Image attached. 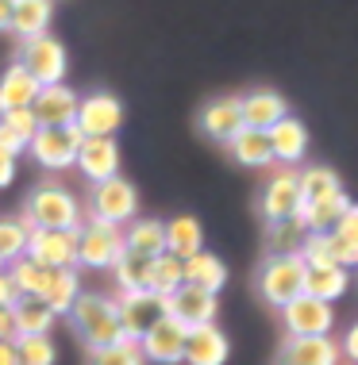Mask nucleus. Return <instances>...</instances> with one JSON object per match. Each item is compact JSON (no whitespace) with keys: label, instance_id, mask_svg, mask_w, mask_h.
I'll return each instance as SVG.
<instances>
[{"label":"nucleus","instance_id":"38","mask_svg":"<svg viewBox=\"0 0 358 365\" xmlns=\"http://www.w3.org/2000/svg\"><path fill=\"white\" fill-rule=\"evenodd\" d=\"M16 358L19 365H54L58 350H54L51 334H31V339H16Z\"/></svg>","mask_w":358,"mask_h":365},{"label":"nucleus","instance_id":"44","mask_svg":"<svg viewBox=\"0 0 358 365\" xmlns=\"http://www.w3.org/2000/svg\"><path fill=\"white\" fill-rule=\"evenodd\" d=\"M339 350H343V358H347V361H354V365H358V323H354L351 331H347V339L339 342Z\"/></svg>","mask_w":358,"mask_h":365},{"label":"nucleus","instance_id":"30","mask_svg":"<svg viewBox=\"0 0 358 365\" xmlns=\"http://www.w3.org/2000/svg\"><path fill=\"white\" fill-rule=\"evenodd\" d=\"M77 296H81V277H77L74 269H54L51 281H46V292L39 296V300H43L54 315H69Z\"/></svg>","mask_w":358,"mask_h":365},{"label":"nucleus","instance_id":"41","mask_svg":"<svg viewBox=\"0 0 358 365\" xmlns=\"http://www.w3.org/2000/svg\"><path fill=\"white\" fill-rule=\"evenodd\" d=\"M89 365H146L139 342H116V346H104V350H93V361Z\"/></svg>","mask_w":358,"mask_h":365},{"label":"nucleus","instance_id":"33","mask_svg":"<svg viewBox=\"0 0 358 365\" xmlns=\"http://www.w3.org/2000/svg\"><path fill=\"white\" fill-rule=\"evenodd\" d=\"M4 273H8V281L16 284L19 296H35L39 300V296L46 292V281H51L54 269H43V265H35L31 258H16V262L4 265Z\"/></svg>","mask_w":358,"mask_h":365},{"label":"nucleus","instance_id":"2","mask_svg":"<svg viewBox=\"0 0 358 365\" xmlns=\"http://www.w3.org/2000/svg\"><path fill=\"white\" fill-rule=\"evenodd\" d=\"M27 231L39 227V231H77L81 227V204L77 196L62 189V185H39V189L27 196V212H24Z\"/></svg>","mask_w":358,"mask_h":365},{"label":"nucleus","instance_id":"12","mask_svg":"<svg viewBox=\"0 0 358 365\" xmlns=\"http://www.w3.org/2000/svg\"><path fill=\"white\" fill-rule=\"evenodd\" d=\"M282 315L289 339H316V334H332L335 327V308L324 300H312V296H297L293 304L282 308Z\"/></svg>","mask_w":358,"mask_h":365},{"label":"nucleus","instance_id":"13","mask_svg":"<svg viewBox=\"0 0 358 365\" xmlns=\"http://www.w3.org/2000/svg\"><path fill=\"white\" fill-rule=\"evenodd\" d=\"M166 315H174L185 327H204V323H216V315H220V296L182 284L174 296H166Z\"/></svg>","mask_w":358,"mask_h":365},{"label":"nucleus","instance_id":"48","mask_svg":"<svg viewBox=\"0 0 358 365\" xmlns=\"http://www.w3.org/2000/svg\"><path fill=\"white\" fill-rule=\"evenodd\" d=\"M12 24V0H0V31H8Z\"/></svg>","mask_w":358,"mask_h":365},{"label":"nucleus","instance_id":"45","mask_svg":"<svg viewBox=\"0 0 358 365\" xmlns=\"http://www.w3.org/2000/svg\"><path fill=\"white\" fill-rule=\"evenodd\" d=\"M0 339L16 342V319H12V308H4V304H0Z\"/></svg>","mask_w":358,"mask_h":365},{"label":"nucleus","instance_id":"15","mask_svg":"<svg viewBox=\"0 0 358 365\" xmlns=\"http://www.w3.org/2000/svg\"><path fill=\"white\" fill-rule=\"evenodd\" d=\"M201 135L204 139H212V143H220L227 146L235 139L239 131H243V112H239V96H216V101H208L201 108Z\"/></svg>","mask_w":358,"mask_h":365},{"label":"nucleus","instance_id":"35","mask_svg":"<svg viewBox=\"0 0 358 365\" xmlns=\"http://www.w3.org/2000/svg\"><path fill=\"white\" fill-rule=\"evenodd\" d=\"M343 185H339V173L327 170V165H308L301 173V196L304 204H316V200H327V196H339Z\"/></svg>","mask_w":358,"mask_h":365},{"label":"nucleus","instance_id":"14","mask_svg":"<svg viewBox=\"0 0 358 365\" xmlns=\"http://www.w3.org/2000/svg\"><path fill=\"white\" fill-rule=\"evenodd\" d=\"M301 204H304V196H301V173L282 170V173H274L270 181H266V189H262V215L270 223L289 220V215H301Z\"/></svg>","mask_w":358,"mask_h":365},{"label":"nucleus","instance_id":"22","mask_svg":"<svg viewBox=\"0 0 358 365\" xmlns=\"http://www.w3.org/2000/svg\"><path fill=\"white\" fill-rule=\"evenodd\" d=\"M39 88H43V85H39L19 62H12L4 73H0V115L16 112V108H31L35 96H39Z\"/></svg>","mask_w":358,"mask_h":365},{"label":"nucleus","instance_id":"49","mask_svg":"<svg viewBox=\"0 0 358 365\" xmlns=\"http://www.w3.org/2000/svg\"><path fill=\"white\" fill-rule=\"evenodd\" d=\"M0 273H4V262H0Z\"/></svg>","mask_w":358,"mask_h":365},{"label":"nucleus","instance_id":"3","mask_svg":"<svg viewBox=\"0 0 358 365\" xmlns=\"http://www.w3.org/2000/svg\"><path fill=\"white\" fill-rule=\"evenodd\" d=\"M304 277L308 265L301 262V254H270L258 269V292H262L266 304L285 308L297 296H304Z\"/></svg>","mask_w":358,"mask_h":365},{"label":"nucleus","instance_id":"31","mask_svg":"<svg viewBox=\"0 0 358 365\" xmlns=\"http://www.w3.org/2000/svg\"><path fill=\"white\" fill-rule=\"evenodd\" d=\"M185 284V269H182V258H174V254H158L151 262V273H146V292L154 296H174L177 289Z\"/></svg>","mask_w":358,"mask_h":365},{"label":"nucleus","instance_id":"19","mask_svg":"<svg viewBox=\"0 0 358 365\" xmlns=\"http://www.w3.org/2000/svg\"><path fill=\"white\" fill-rule=\"evenodd\" d=\"M239 112H243L247 127H254V131H270L277 120L289 115V104H285V96L274 93V88H254V93L239 96Z\"/></svg>","mask_w":358,"mask_h":365},{"label":"nucleus","instance_id":"1","mask_svg":"<svg viewBox=\"0 0 358 365\" xmlns=\"http://www.w3.org/2000/svg\"><path fill=\"white\" fill-rule=\"evenodd\" d=\"M69 319H74L77 334L89 350H104V346H116L124 342V331H119V312H116V300L112 296H101V292H81L69 308Z\"/></svg>","mask_w":358,"mask_h":365},{"label":"nucleus","instance_id":"20","mask_svg":"<svg viewBox=\"0 0 358 365\" xmlns=\"http://www.w3.org/2000/svg\"><path fill=\"white\" fill-rule=\"evenodd\" d=\"M266 139H270L274 162H282V165H297L308 154V127L301 120H293V115L277 120L270 131H266Z\"/></svg>","mask_w":358,"mask_h":365},{"label":"nucleus","instance_id":"36","mask_svg":"<svg viewBox=\"0 0 358 365\" xmlns=\"http://www.w3.org/2000/svg\"><path fill=\"white\" fill-rule=\"evenodd\" d=\"M151 262H154V258H139V254H131V250L119 254L116 265H112V277H116V284H119V292H139V289H146Z\"/></svg>","mask_w":358,"mask_h":365},{"label":"nucleus","instance_id":"46","mask_svg":"<svg viewBox=\"0 0 358 365\" xmlns=\"http://www.w3.org/2000/svg\"><path fill=\"white\" fill-rule=\"evenodd\" d=\"M12 181H16V158L0 154V189H4V185H12Z\"/></svg>","mask_w":358,"mask_h":365},{"label":"nucleus","instance_id":"47","mask_svg":"<svg viewBox=\"0 0 358 365\" xmlns=\"http://www.w3.org/2000/svg\"><path fill=\"white\" fill-rule=\"evenodd\" d=\"M0 365H19V358H16V342H4V339H0Z\"/></svg>","mask_w":358,"mask_h":365},{"label":"nucleus","instance_id":"28","mask_svg":"<svg viewBox=\"0 0 358 365\" xmlns=\"http://www.w3.org/2000/svg\"><path fill=\"white\" fill-rule=\"evenodd\" d=\"M227 150H232V158L239 165H247V170H266V165L274 162L266 131H254V127H243V131L227 143Z\"/></svg>","mask_w":358,"mask_h":365},{"label":"nucleus","instance_id":"23","mask_svg":"<svg viewBox=\"0 0 358 365\" xmlns=\"http://www.w3.org/2000/svg\"><path fill=\"white\" fill-rule=\"evenodd\" d=\"M51 16H54V0H12V24H8V31H16L27 43V38L46 35Z\"/></svg>","mask_w":358,"mask_h":365},{"label":"nucleus","instance_id":"26","mask_svg":"<svg viewBox=\"0 0 358 365\" xmlns=\"http://www.w3.org/2000/svg\"><path fill=\"white\" fill-rule=\"evenodd\" d=\"M12 319H16V339H31V334H51L58 315L35 296H19L12 304Z\"/></svg>","mask_w":358,"mask_h":365},{"label":"nucleus","instance_id":"18","mask_svg":"<svg viewBox=\"0 0 358 365\" xmlns=\"http://www.w3.org/2000/svg\"><path fill=\"white\" fill-rule=\"evenodd\" d=\"M77 170H81L85 181L101 185L108 177H119V146L116 139H81V150H77Z\"/></svg>","mask_w":358,"mask_h":365},{"label":"nucleus","instance_id":"9","mask_svg":"<svg viewBox=\"0 0 358 365\" xmlns=\"http://www.w3.org/2000/svg\"><path fill=\"white\" fill-rule=\"evenodd\" d=\"M19 66H24L39 85H58V81H66L69 58H66V46L58 43V38L39 35V38H27V43H24V51H19Z\"/></svg>","mask_w":358,"mask_h":365},{"label":"nucleus","instance_id":"10","mask_svg":"<svg viewBox=\"0 0 358 365\" xmlns=\"http://www.w3.org/2000/svg\"><path fill=\"white\" fill-rule=\"evenodd\" d=\"M116 312H119V331H124V339L139 342L166 315V300H162V296H154V292H146V289H139V292H124V296H119Z\"/></svg>","mask_w":358,"mask_h":365},{"label":"nucleus","instance_id":"24","mask_svg":"<svg viewBox=\"0 0 358 365\" xmlns=\"http://www.w3.org/2000/svg\"><path fill=\"white\" fill-rule=\"evenodd\" d=\"M166 254H174V258H193L197 250H204V227L201 220H193V215H174V220H166Z\"/></svg>","mask_w":358,"mask_h":365},{"label":"nucleus","instance_id":"32","mask_svg":"<svg viewBox=\"0 0 358 365\" xmlns=\"http://www.w3.org/2000/svg\"><path fill=\"white\" fill-rule=\"evenodd\" d=\"M332 239H335V262L343 269H358V204L343 212V220L332 227Z\"/></svg>","mask_w":358,"mask_h":365},{"label":"nucleus","instance_id":"39","mask_svg":"<svg viewBox=\"0 0 358 365\" xmlns=\"http://www.w3.org/2000/svg\"><path fill=\"white\" fill-rule=\"evenodd\" d=\"M308 235V227L301 223V215H289V220H277L270 223V246L274 254H297V246Z\"/></svg>","mask_w":358,"mask_h":365},{"label":"nucleus","instance_id":"37","mask_svg":"<svg viewBox=\"0 0 358 365\" xmlns=\"http://www.w3.org/2000/svg\"><path fill=\"white\" fill-rule=\"evenodd\" d=\"M297 254H301V262L308 269H320V265H339L335 262V239L332 231H308L301 246H297Z\"/></svg>","mask_w":358,"mask_h":365},{"label":"nucleus","instance_id":"11","mask_svg":"<svg viewBox=\"0 0 358 365\" xmlns=\"http://www.w3.org/2000/svg\"><path fill=\"white\" fill-rule=\"evenodd\" d=\"M185 334H189L185 323H177L174 315H162V319H158L154 327L139 339V350H143V358L154 361V365H182V358H185Z\"/></svg>","mask_w":358,"mask_h":365},{"label":"nucleus","instance_id":"4","mask_svg":"<svg viewBox=\"0 0 358 365\" xmlns=\"http://www.w3.org/2000/svg\"><path fill=\"white\" fill-rule=\"evenodd\" d=\"M139 212V192L127 177H108V181L93 185V196H89V220H101L112 227L131 223Z\"/></svg>","mask_w":358,"mask_h":365},{"label":"nucleus","instance_id":"7","mask_svg":"<svg viewBox=\"0 0 358 365\" xmlns=\"http://www.w3.org/2000/svg\"><path fill=\"white\" fill-rule=\"evenodd\" d=\"M74 127L81 139H116V131L124 127V104L112 93H93L81 96L74 115Z\"/></svg>","mask_w":358,"mask_h":365},{"label":"nucleus","instance_id":"8","mask_svg":"<svg viewBox=\"0 0 358 365\" xmlns=\"http://www.w3.org/2000/svg\"><path fill=\"white\" fill-rule=\"evenodd\" d=\"M24 258H31L43 269H77V231H27V250Z\"/></svg>","mask_w":358,"mask_h":365},{"label":"nucleus","instance_id":"6","mask_svg":"<svg viewBox=\"0 0 358 365\" xmlns=\"http://www.w3.org/2000/svg\"><path fill=\"white\" fill-rule=\"evenodd\" d=\"M27 150H31V158L43 165V170L62 173V170H69V165L77 162L81 135H77L74 123H66V127H39V131L31 135V143H27Z\"/></svg>","mask_w":358,"mask_h":365},{"label":"nucleus","instance_id":"42","mask_svg":"<svg viewBox=\"0 0 358 365\" xmlns=\"http://www.w3.org/2000/svg\"><path fill=\"white\" fill-rule=\"evenodd\" d=\"M0 123H4L8 131L16 135V139H24V143H31V135L39 131V120H35L31 108H16V112H4V115H0Z\"/></svg>","mask_w":358,"mask_h":365},{"label":"nucleus","instance_id":"16","mask_svg":"<svg viewBox=\"0 0 358 365\" xmlns=\"http://www.w3.org/2000/svg\"><path fill=\"white\" fill-rule=\"evenodd\" d=\"M77 104H81L77 88H69L66 81H58V85H43V88H39L31 112H35L39 127H66V123H74Z\"/></svg>","mask_w":358,"mask_h":365},{"label":"nucleus","instance_id":"21","mask_svg":"<svg viewBox=\"0 0 358 365\" xmlns=\"http://www.w3.org/2000/svg\"><path fill=\"white\" fill-rule=\"evenodd\" d=\"M343 350L332 334H316V339H289L282 350V365H339Z\"/></svg>","mask_w":358,"mask_h":365},{"label":"nucleus","instance_id":"27","mask_svg":"<svg viewBox=\"0 0 358 365\" xmlns=\"http://www.w3.org/2000/svg\"><path fill=\"white\" fill-rule=\"evenodd\" d=\"M124 250L139 254V258H158V254H166L162 220H131V227L124 231Z\"/></svg>","mask_w":358,"mask_h":365},{"label":"nucleus","instance_id":"34","mask_svg":"<svg viewBox=\"0 0 358 365\" xmlns=\"http://www.w3.org/2000/svg\"><path fill=\"white\" fill-rule=\"evenodd\" d=\"M347 208H351V200H347L343 192L327 196V200H316V204H301V223L308 231H332V227L343 220Z\"/></svg>","mask_w":358,"mask_h":365},{"label":"nucleus","instance_id":"29","mask_svg":"<svg viewBox=\"0 0 358 365\" xmlns=\"http://www.w3.org/2000/svg\"><path fill=\"white\" fill-rule=\"evenodd\" d=\"M347 284H351V273H347L343 265H320V269H308L304 296L324 300V304H335L347 292Z\"/></svg>","mask_w":358,"mask_h":365},{"label":"nucleus","instance_id":"40","mask_svg":"<svg viewBox=\"0 0 358 365\" xmlns=\"http://www.w3.org/2000/svg\"><path fill=\"white\" fill-rule=\"evenodd\" d=\"M27 250V223L24 220H0V262H16Z\"/></svg>","mask_w":358,"mask_h":365},{"label":"nucleus","instance_id":"25","mask_svg":"<svg viewBox=\"0 0 358 365\" xmlns=\"http://www.w3.org/2000/svg\"><path fill=\"white\" fill-rule=\"evenodd\" d=\"M182 269H185V284H193V289H204V292L220 296V289L227 284V265L208 250H197L193 258H185Z\"/></svg>","mask_w":358,"mask_h":365},{"label":"nucleus","instance_id":"17","mask_svg":"<svg viewBox=\"0 0 358 365\" xmlns=\"http://www.w3.org/2000/svg\"><path fill=\"white\" fill-rule=\"evenodd\" d=\"M232 358V342L227 334L216 327V323H204V327H189L185 334V365H224Z\"/></svg>","mask_w":358,"mask_h":365},{"label":"nucleus","instance_id":"43","mask_svg":"<svg viewBox=\"0 0 358 365\" xmlns=\"http://www.w3.org/2000/svg\"><path fill=\"white\" fill-rule=\"evenodd\" d=\"M19 150H27V143L24 139H16L12 131H8L4 123H0V154H8V158H16Z\"/></svg>","mask_w":358,"mask_h":365},{"label":"nucleus","instance_id":"5","mask_svg":"<svg viewBox=\"0 0 358 365\" xmlns=\"http://www.w3.org/2000/svg\"><path fill=\"white\" fill-rule=\"evenodd\" d=\"M124 254V231L112 223L89 220L77 227V265L85 269H112L116 258Z\"/></svg>","mask_w":358,"mask_h":365}]
</instances>
